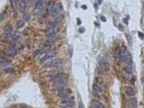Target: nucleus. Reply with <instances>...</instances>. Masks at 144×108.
Masks as SVG:
<instances>
[{"instance_id": "obj_31", "label": "nucleus", "mask_w": 144, "mask_h": 108, "mask_svg": "<svg viewBox=\"0 0 144 108\" xmlns=\"http://www.w3.org/2000/svg\"><path fill=\"white\" fill-rule=\"evenodd\" d=\"M65 108H66V107H65Z\"/></svg>"}, {"instance_id": "obj_27", "label": "nucleus", "mask_w": 144, "mask_h": 108, "mask_svg": "<svg viewBox=\"0 0 144 108\" xmlns=\"http://www.w3.org/2000/svg\"><path fill=\"white\" fill-rule=\"evenodd\" d=\"M101 18H102V21H106V18H105V17H104V16H102V17H101Z\"/></svg>"}, {"instance_id": "obj_30", "label": "nucleus", "mask_w": 144, "mask_h": 108, "mask_svg": "<svg viewBox=\"0 0 144 108\" xmlns=\"http://www.w3.org/2000/svg\"><path fill=\"white\" fill-rule=\"evenodd\" d=\"M142 80H143V82H144V75H143V78H142Z\"/></svg>"}, {"instance_id": "obj_16", "label": "nucleus", "mask_w": 144, "mask_h": 108, "mask_svg": "<svg viewBox=\"0 0 144 108\" xmlns=\"http://www.w3.org/2000/svg\"><path fill=\"white\" fill-rule=\"evenodd\" d=\"M92 108H105V105L100 101H95L91 105Z\"/></svg>"}, {"instance_id": "obj_25", "label": "nucleus", "mask_w": 144, "mask_h": 108, "mask_svg": "<svg viewBox=\"0 0 144 108\" xmlns=\"http://www.w3.org/2000/svg\"><path fill=\"white\" fill-rule=\"evenodd\" d=\"M138 36L140 37L141 40H144V34L142 33H141V32H139L138 33Z\"/></svg>"}, {"instance_id": "obj_19", "label": "nucleus", "mask_w": 144, "mask_h": 108, "mask_svg": "<svg viewBox=\"0 0 144 108\" xmlns=\"http://www.w3.org/2000/svg\"><path fill=\"white\" fill-rule=\"evenodd\" d=\"M10 38H11V40H13V41H17V40H19V38H20V34H19V33L12 34L11 36H10Z\"/></svg>"}, {"instance_id": "obj_1", "label": "nucleus", "mask_w": 144, "mask_h": 108, "mask_svg": "<svg viewBox=\"0 0 144 108\" xmlns=\"http://www.w3.org/2000/svg\"><path fill=\"white\" fill-rule=\"evenodd\" d=\"M52 80L54 83H55V87L59 89H62V88H64V86L66 84V79L64 77V74H57L55 75H54L52 77Z\"/></svg>"}, {"instance_id": "obj_23", "label": "nucleus", "mask_w": 144, "mask_h": 108, "mask_svg": "<svg viewBox=\"0 0 144 108\" xmlns=\"http://www.w3.org/2000/svg\"><path fill=\"white\" fill-rule=\"evenodd\" d=\"M5 16H6V12H5V11L2 12V13L0 14V21H3V20H4V18H5Z\"/></svg>"}, {"instance_id": "obj_17", "label": "nucleus", "mask_w": 144, "mask_h": 108, "mask_svg": "<svg viewBox=\"0 0 144 108\" xmlns=\"http://www.w3.org/2000/svg\"><path fill=\"white\" fill-rule=\"evenodd\" d=\"M28 0H20V9L21 10L24 11L26 7V4H27Z\"/></svg>"}, {"instance_id": "obj_22", "label": "nucleus", "mask_w": 144, "mask_h": 108, "mask_svg": "<svg viewBox=\"0 0 144 108\" xmlns=\"http://www.w3.org/2000/svg\"><path fill=\"white\" fill-rule=\"evenodd\" d=\"M125 37L127 38V40H128V43H129V45H132V39H131V37L130 35H129V34H125Z\"/></svg>"}, {"instance_id": "obj_4", "label": "nucleus", "mask_w": 144, "mask_h": 108, "mask_svg": "<svg viewBox=\"0 0 144 108\" xmlns=\"http://www.w3.org/2000/svg\"><path fill=\"white\" fill-rule=\"evenodd\" d=\"M70 94H71L70 89H68V88H62V89H60L59 92H58V96L62 98V100H65V99H68V98H69Z\"/></svg>"}, {"instance_id": "obj_24", "label": "nucleus", "mask_w": 144, "mask_h": 108, "mask_svg": "<svg viewBox=\"0 0 144 108\" xmlns=\"http://www.w3.org/2000/svg\"><path fill=\"white\" fill-rule=\"evenodd\" d=\"M79 108H84V105L83 104V102L81 100H79Z\"/></svg>"}, {"instance_id": "obj_29", "label": "nucleus", "mask_w": 144, "mask_h": 108, "mask_svg": "<svg viewBox=\"0 0 144 108\" xmlns=\"http://www.w3.org/2000/svg\"><path fill=\"white\" fill-rule=\"evenodd\" d=\"M78 23H79V24L81 23V21H79V19H78Z\"/></svg>"}, {"instance_id": "obj_9", "label": "nucleus", "mask_w": 144, "mask_h": 108, "mask_svg": "<svg viewBox=\"0 0 144 108\" xmlns=\"http://www.w3.org/2000/svg\"><path fill=\"white\" fill-rule=\"evenodd\" d=\"M114 61L117 65H119L121 62V56H120V49H117L114 52Z\"/></svg>"}, {"instance_id": "obj_10", "label": "nucleus", "mask_w": 144, "mask_h": 108, "mask_svg": "<svg viewBox=\"0 0 144 108\" xmlns=\"http://www.w3.org/2000/svg\"><path fill=\"white\" fill-rule=\"evenodd\" d=\"M124 92H125L126 95L129 97H133L136 94L135 89L131 87H125L124 88Z\"/></svg>"}, {"instance_id": "obj_8", "label": "nucleus", "mask_w": 144, "mask_h": 108, "mask_svg": "<svg viewBox=\"0 0 144 108\" xmlns=\"http://www.w3.org/2000/svg\"><path fill=\"white\" fill-rule=\"evenodd\" d=\"M92 93H93V94L96 97H100V95L102 94L101 87H100L98 84H96V83H94V84L92 85Z\"/></svg>"}, {"instance_id": "obj_20", "label": "nucleus", "mask_w": 144, "mask_h": 108, "mask_svg": "<svg viewBox=\"0 0 144 108\" xmlns=\"http://www.w3.org/2000/svg\"><path fill=\"white\" fill-rule=\"evenodd\" d=\"M24 25H25V23H24V21L22 20H20V21H18L16 23V28H23Z\"/></svg>"}, {"instance_id": "obj_26", "label": "nucleus", "mask_w": 144, "mask_h": 108, "mask_svg": "<svg viewBox=\"0 0 144 108\" xmlns=\"http://www.w3.org/2000/svg\"><path fill=\"white\" fill-rule=\"evenodd\" d=\"M24 18H25L26 20L27 21V20H29V16H28V15H26V16L24 15Z\"/></svg>"}, {"instance_id": "obj_5", "label": "nucleus", "mask_w": 144, "mask_h": 108, "mask_svg": "<svg viewBox=\"0 0 144 108\" xmlns=\"http://www.w3.org/2000/svg\"><path fill=\"white\" fill-rule=\"evenodd\" d=\"M56 55V52H55V51H47V52L45 53V57H44L43 58H41L40 60V63H43L46 62V61L50 60V59H52V58L55 57V56Z\"/></svg>"}, {"instance_id": "obj_7", "label": "nucleus", "mask_w": 144, "mask_h": 108, "mask_svg": "<svg viewBox=\"0 0 144 108\" xmlns=\"http://www.w3.org/2000/svg\"><path fill=\"white\" fill-rule=\"evenodd\" d=\"M12 32H13V26H12L10 23L6 24V26L4 27V38L7 39V38L10 37Z\"/></svg>"}, {"instance_id": "obj_11", "label": "nucleus", "mask_w": 144, "mask_h": 108, "mask_svg": "<svg viewBox=\"0 0 144 108\" xmlns=\"http://www.w3.org/2000/svg\"><path fill=\"white\" fill-rule=\"evenodd\" d=\"M62 104L64 105L65 107H73L74 105V100L72 99H65L62 100Z\"/></svg>"}, {"instance_id": "obj_28", "label": "nucleus", "mask_w": 144, "mask_h": 108, "mask_svg": "<svg viewBox=\"0 0 144 108\" xmlns=\"http://www.w3.org/2000/svg\"><path fill=\"white\" fill-rule=\"evenodd\" d=\"M82 8L84 9H87V7L85 6V5H83V7H82Z\"/></svg>"}, {"instance_id": "obj_3", "label": "nucleus", "mask_w": 144, "mask_h": 108, "mask_svg": "<svg viewBox=\"0 0 144 108\" xmlns=\"http://www.w3.org/2000/svg\"><path fill=\"white\" fill-rule=\"evenodd\" d=\"M62 9H63V6L62 4L61 3L55 4V5L53 7H51V9H50V16H57L62 11Z\"/></svg>"}, {"instance_id": "obj_6", "label": "nucleus", "mask_w": 144, "mask_h": 108, "mask_svg": "<svg viewBox=\"0 0 144 108\" xmlns=\"http://www.w3.org/2000/svg\"><path fill=\"white\" fill-rule=\"evenodd\" d=\"M100 70H102V72H107L109 70V63L107 62V59H106V58H103L101 60L100 63Z\"/></svg>"}, {"instance_id": "obj_18", "label": "nucleus", "mask_w": 144, "mask_h": 108, "mask_svg": "<svg viewBox=\"0 0 144 108\" xmlns=\"http://www.w3.org/2000/svg\"><path fill=\"white\" fill-rule=\"evenodd\" d=\"M46 47V46H45ZM41 48V49H38V50H37L34 52V56H38V55H40V54H42L44 52H47V48Z\"/></svg>"}, {"instance_id": "obj_15", "label": "nucleus", "mask_w": 144, "mask_h": 108, "mask_svg": "<svg viewBox=\"0 0 144 108\" xmlns=\"http://www.w3.org/2000/svg\"><path fill=\"white\" fill-rule=\"evenodd\" d=\"M62 64H63L62 59H55L50 63V66H52V67H58V66H61Z\"/></svg>"}, {"instance_id": "obj_2", "label": "nucleus", "mask_w": 144, "mask_h": 108, "mask_svg": "<svg viewBox=\"0 0 144 108\" xmlns=\"http://www.w3.org/2000/svg\"><path fill=\"white\" fill-rule=\"evenodd\" d=\"M45 5H46V0H38V1L36 2L35 5H34L33 14L38 15L41 13V12L43 11V9H45Z\"/></svg>"}, {"instance_id": "obj_12", "label": "nucleus", "mask_w": 144, "mask_h": 108, "mask_svg": "<svg viewBox=\"0 0 144 108\" xmlns=\"http://www.w3.org/2000/svg\"><path fill=\"white\" fill-rule=\"evenodd\" d=\"M128 50L126 48V46H122V48L120 49V56H121V61H125L126 56L128 55Z\"/></svg>"}, {"instance_id": "obj_13", "label": "nucleus", "mask_w": 144, "mask_h": 108, "mask_svg": "<svg viewBox=\"0 0 144 108\" xmlns=\"http://www.w3.org/2000/svg\"><path fill=\"white\" fill-rule=\"evenodd\" d=\"M128 108H137V102L136 100L132 98V99H129L127 101Z\"/></svg>"}, {"instance_id": "obj_14", "label": "nucleus", "mask_w": 144, "mask_h": 108, "mask_svg": "<svg viewBox=\"0 0 144 108\" xmlns=\"http://www.w3.org/2000/svg\"><path fill=\"white\" fill-rule=\"evenodd\" d=\"M4 52L9 56H15L16 53V49H15V47L9 46V47H7L5 50H4Z\"/></svg>"}, {"instance_id": "obj_21", "label": "nucleus", "mask_w": 144, "mask_h": 108, "mask_svg": "<svg viewBox=\"0 0 144 108\" xmlns=\"http://www.w3.org/2000/svg\"><path fill=\"white\" fill-rule=\"evenodd\" d=\"M125 71H126V72H128L129 74H131V73L132 72V65H131V64H127V65H126Z\"/></svg>"}]
</instances>
